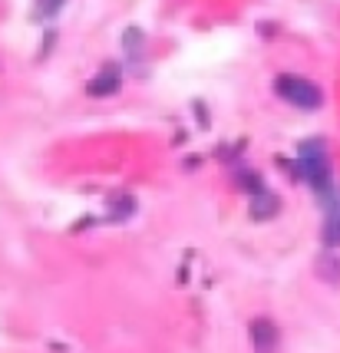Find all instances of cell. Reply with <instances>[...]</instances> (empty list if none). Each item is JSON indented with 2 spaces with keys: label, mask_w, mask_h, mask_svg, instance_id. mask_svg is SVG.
<instances>
[{
  "label": "cell",
  "mask_w": 340,
  "mask_h": 353,
  "mask_svg": "<svg viewBox=\"0 0 340 353\" xmlns=\"http://www.w3.org/2000/svg\"><path fill=\"white\" fill-rule=\"evenodd\" d=\"M278 212V195L268 192L261 185H254V195H251V215L254 218H271Z\"/></svg>",
  "instance_id": "cell-5"
},
{
  "label": "cell",
  "mask_w": 340,
  "mask_h": 353,
  "mask_svg": "<svg viewBox=\"0 0 340 353\" xmlns=\"http://www.w3.org/2000/svg\"><path fill=\"white\" fill-rule=\"evenodd\" d=\"M324 245L327 248H340V205L327 215V221H324Z\"/></svg>",
  "instance_id": "cell-6"
},
{
  "label": "cell",
  "mask_w": 340,
  "mask_h": 353,
  "mask_svg": "<svg viewBox=\"0 0 340 353\" xmlns=\"http://www.w3.org/2000/svg\"><path fill=\"white\" fill-rule=\"evenodd\" d=\"M274 92L284 103H291L294 109H321V103H324V92H321L317 83H310L304 77H294V73H281L274 79Z\"/></svg>",
  "instance_id": "cell-2"
},
{
  "label": "cell",
  "mask_w": 340,
  "mask_h": 353,
  "mask_svg": "<svg viewBox=\"0 0 340 353\" xmlns=\"http://www.w3.org/2000/svg\"><path fill=\"white\" fill-rule=\"evenodd\" d=\"M278 327L271 321H254L251 323V343H254V353H274L278 350Z\"/></svg>",
  "instance_id": "cell-4"
},
{
  "label": "cell",
  "mask_w": 340,
  "mask_h": 353,
  "mask_svg": "<svg viewBox=\"0 0 340 353\" xmlns=\"http://www.w3.org/2000/svg\"><path fill=\"white\" fill-rule=\"evenodd\" d=\"M66 0H33V17L37 20H53L63 10Z\"/></svg>",
  "instance_id": "cell-7"
},
{
  "label": "cell",
  "mask_w": 340,
  "mask_h": 353,
  "mask_svg": "<svg viewBox=\"0 0 340 353\" xmlns=\"http://www.w3.org/2000/svg\"><path fill=\"white\" fill-rule=\"evenodd\" d=\"M119 86H123V70H119L116 63H103V66H99V73L90 79V86H86V90H90V96L103 99V96L119 92Z\"/></svg>",
  "instance_id": "cell-3"
},
{
  "label": "cell",
  "mask_w": 340,
  "mask_h": 353,
  "mask_svg": "<svg viewBox=\"0 0 340 353\" xmlns=\"http://www.w3.org/2000/svg\"><path fill=\"white\" fill-rule=\"evenodd\" d=\"M297 169H301V179H308L317 192L330 188V159H327V149L321 139H308L297 149Z\"/></svg>",
  "instance_id": "cell-1"
}]
</instances>
